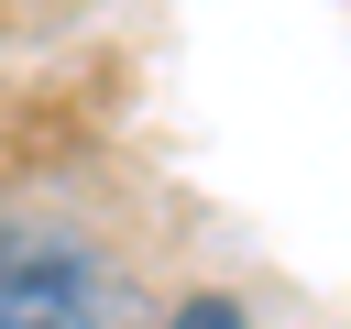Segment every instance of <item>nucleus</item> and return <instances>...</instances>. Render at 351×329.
Listing matches in <instances>:
<instances>
[{"label": "nucleus", "instance_id": "nucleus-1", "mask_svg": "<svg viewBox=\"0 0 351 329\" xmlns=\"http://www.w3.org/2000/svg\"><path fill=\"white\" fill-rule=\"evenodd\" d=\"M132 274L55 208H0V329H121Z\"/></svg>", "mask_w": 351, "mask_h": 329}, {"label": "nucleus", "instance_id": "nucleus-2", "mask_svg": "<svg viewBox=\"0 0 351 329\" xmlns=\"http://www.w3.org/2000/svg\"><path fill=\"white\" fill-rule=\"evenodd\" d=\"M154 329H252V307H241L230 285H197V296H176Z\"/></svg>", "mask_w": 351, "mask_h": 329}]
</instances>
